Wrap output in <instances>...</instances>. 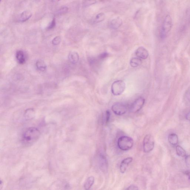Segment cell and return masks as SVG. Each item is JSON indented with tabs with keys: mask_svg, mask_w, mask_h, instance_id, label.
Masks as SVG:
<instances>
[{
	"mask_svg": "<svg viewBox=\"0 0 190 190\" xmlns=\"http://www.w3.org/2000/svg\"><path fill=\"white\" fill-rule=\"evenodd\" d=\"M41 132L38 128L30 127L23 132L21 137L22 143L26 146L31 145L39 139Z\"/></svg>",
	"mask_w": 190,
	"mask_h": 190,
	"instance_id": "6da1fadb",
	"label": "cell"
},
{
	"mask_svg": "<svg viewBox=\"0 0 190 190\" xmlns=\"http://www.w3.org/2000/svg\"><path fill=\"white\" fill-rule=\"evenodd\" d=\"M173 26L172 20L169 15H167L165 18L160 32V36L162 39L166 37L172 29Z\"/></svg>",
	"mask_w": 190,
	"mask_h": 190,
	"instance_id": "7a4b0ae2",
	"label": "cell"
},
{
	"mask_svg": "<svg viewBox=\"0 0 190 190\" xmlns=\"http://www.w3.org/2000/svg\"><path fill=\"white\" fill-rule=\"evenodd\" d=\"M134 141L132 138L127 136H121L117 141L119 148L123 151L130 149L133 146Z\"/></svg>",
	"mask_w": 190,
	"mask_h": 190,
	"instance_id": "3957f363",
	"label": "cell"
},
{
	"mask_svg": "<svg viewBox=\"0 0 190 190\" xmlns=\"http://www.w3.org/2000/svg\"><path fill=\"white\" fill-rule=\"evenodd\" d=\"M125 83L121 80L116 81L112 84L111 91L113 95L118 96L121 95L124 92L125 89Z\"/></svg>",
	"mask_w": 190,
	"mask_h": 190,
	"instance_id": "277c9868",
	"label": "cell"
},
{
	"mask_svg": "<svg viewBox=\"0 0 190 190\" xmlns=\"http://www.w3.org/2000/svg\"><path fill=\"white\" fill-rule=\"evenodd\" d=\"M154 140L152 136L150 134L146 135L143 140V151L146 153H149L154 149Z\"/></svg>",
	"mask_w": 190,
	"mask_h": 190,
	"instance_id": "5b68a950",
	"label": "cell"
},
{
	"mask_svg": "<svg viewBox=\"0 0 190 190\" xmlns=\"http://www.w3.org/2000/svg\"><path fill=\"white\" fill-rule=\"evenodd\" d=\"M112 111L115 114L118 116H121L125 114L127 111L126 105L121 102H116L112 106Z\"/></svg>",
	"mask_w": 190,
	"mask_h": 190,
	"instance_id": "8992f818",
	"label": "cell"
},
{
	"mask_svg": "<svg viewBox=\"0 0 190 190\" xmlns=\"http://www.w3.org/2000/svg\"><path fill=\"white\" fill-rule=\"evenodd\" d=\"M145 99L142 97H140L136 99L130 107V111L132 113H136L140 111L144 106Z\"/></svg>",
	"mask_w": 190,
	"mask_h": 190,
	"instance_id": "52a82bcc",
	"label": "cell"
},
{
	"mask_svg": "<svg viewBox=\"0 0 190 190\" xmlns=\"http://www.w3.org/2000/svg\"><path fill=\"white\" fill-rule=\"evenodd\" d=\"M137 57L142 60H145L148 58L149 53L148 50L143 46H140L137 49L135 52Z\"/></svg>",
	"mask_w": 190,
	"mask_h": 190,
	"instance_id": "ba28073f",
	"label": "cell"
},
{
	"mask_svg": "<svg viewBox=\"0 0 190 190\" xmlns=\"http://www.w3.org/2000/svg\"><path fill=\"white\" fill-rule=\"evenodd\" d=\"M123 20L121 18L117 17L115 18L111 21L110 27L113 29H117L122 25Z\"/></svg>",
	"mask_w": 190,
	"mask_h": 190,
	"instance_id": "9c48e42d",
	"label": "cell"
},
{
	"mask_svg": "<svg viewBox=\"0 0 190 190\" xmlns=\"http://www.w3.org/2000/svg\"><path fill=\"white\" fill-rule=\"evenodd\" d=\"M133 158L130 157L123 160L120 165V171L121 173H125L128 168V165L133 161Z\"/></svg>",
	"mask_w": 190,
	"mask_h": 190,
	"instance_id": "30bf717a",
	"label": "cell"
},
{
	"mask_svg": "<svg viewBox=\"0 0 190 190\" xmlns=\"http://www.w3.org/2000/svg\"><path fill=\"white\" fill-rule=\"evenodd\" d=\"M32 16V13L31 12L29 11H25L19 16L18 20L20 22H24L29 20Z\"/></svg>",
	"mask_w": 190,
	"mask_h": 190,
	"instance_id": "8fae6325",
	"label": "cell"
},
{
	"mask_svg": "<svg viewBox=\"0 0 190 190\" xmlns=\"http://www.w3.org/2000/svg\"><path fill=\"white\" fill-rule=\"evenodd\" d=\"M35 113L33 109H28L26 110L24 114V118L26 120H29L32 119L35 117Z\"/></svg>",
	"mask_w": 190,
	"mask_h": 190,
	"instance_id": "7c38bea8",
	"label": "cell"
},
{
	"mask_svg": "<svg viewBox=\"0 0 190 190\" xmlns=\"http://www.w3.org/2000/svg\"><path fill=\"white\" fill-rule=\"evenodd\" d=\"M16 57L18 62L20 64H24L26 61V58L24 52L19 50L16 53Z\"/></svg>",
	"mask_w": 190,
	"mask_h": 190,
	"instance_id": "4fadbf2b",
	"label": "cell"
},
{
	"mask_svg": "<svg viewBox=\"0 0 190 190\" xmlns=\"http://www.w3.org/2000/svg\"><path fill=\"white\" fill-rule=\"evenodd\" d=\"M99 159V164L101 170L106 171L107 169L108 162L106 157L104 156L101 155Z\"/></svg>",
	"mask_w": 190,
	"mask_h": 190,
	"instance_id": "5bb4252c",
	"label": "cell"
},
{
	"mask_svg": "<svg viewBox=\"0 0 190 190\" xmlns=\"http://www.w3.org/2000/svg\"><path fill=\"white\" fill-rule=\"evenodd\" d=\"M68 58L71 63L73 64H76L79 60V54L76 52H71L68 56Z\"/></svg>",
	"mask_w": 190,
	"mask_h": 190,
	"instance_id": "9a60e30c",
	"label": "cell"
},
{
	"mask_svg": "<svg viewBox=\"0 0 190 190\" xmlns=\"http://www.w3.org/2000/svg\"><path fill=\"white\" fill-rule=\"evenodd\" d=\"M168 141L172 145L176 146L179 142L178 136L176 134H170L168 136Z\"/></svg>",
	"mask_w": 190,
	"mask_h": 190,
	"instance_id": "2e32d148",
	"label": "cell"
},
{
	"mask_svg": "<svg viewBox=\"0 0 190 190\" xmlns=\"http://www.w3.org/2000/svg\"><path fill=\"white\" fill-rule=\"evenodd\" d=\"M94 182V176H90L86 180L84 184V188L86 190L90 189L92 186Z\"/></svg>",
	"mask_w": 190,
	"mask_h": 190,
	"instance_id": "e0dca14e",
	"label": "cell"
},
{
	"mask_svg": "<svg viewBox=\"0 0 190 190\" xmlns=\"http://www.w3.org/2000/svg\"><path fill=\"white\" fill-rule=\"evenodd\" d=\"M37 69L40 72H44L46 70V65L44 61L42 60H38L36 63Z\"/></svg>",
	"mask_w": 190,
	"mask_h": 190,
	"instance_id": "ac0fdd59",
	"label": "cell"
},
{
	"mask_svg": "<svg viewBox=\"0 0 190 190\" xmlns=\"http://www.w3.org/2000/svg\"><path fill=\"white\" fill-rule=\"evenodd\" d=\"M142 59H141L138 57L133 58L130 60V65L133 67H137L142 64Z\"/></svg>",
	"mask_w": 190,
	"mask_h": 190,
	"instance_id": "d6986e66",
	"label": "cell"
},
{
	"mask_svg": "<svg viewBox=\"0 0 190 190\" xmlns=\"http://www.w3.org/2000/svg\"><path fill=\"white\" fill-rule=\"evenodd\" d=\"M176 154L180 157H184L186 154L185 150L180 146H177L176 147Z\"/></svg>",
	"mask_w": 190,
	"mask_h": 190,
	"instance_id": "ffe728a7",
	"label": "cell"
},
{
	"mask_svg": "<svg viewBox=\"0 0 190 190\" xmlns=\"http://www.w3.org/2000/svg\"><path fill=\"white\" fill-rule=\"evenodd\" d=\"M106 18V16L104 13H101L97 15L94 19V22L95 23H98L103 21Z\"/></svg>",
	"mask_w": 190,
	"mask_h": 190,
	"instance_id": "44dd1931",
	"label": "cell"
},
{
	"mask_svg": "<svg viewBox=\"0 0 190 190\" xmlns=\"http://www.w3.org/2000/svg\"><path fill=\"white\" fill-rule=\"evenodd\" d=\"M96 3V0H83L82 6L84 8H87Z\"/></svg>",
	"mask_w": 190,
	"mask_h": 190,
	"instance_id": "7402d4cb",
	"label": "cell"
},
{
	"mask_svg": "<svg viewBox=\"0 0 190 190\" xmlns=\"http://www.w3.org/2000/svg\"><path fill=\"white\" fill-rule=\"evenodd\" d=\"M68 11V8L67 6H63L58 9L56 12V15H65L67 13Z\"/></svg>",
	"mask_w": 190,
	"mask_h": 190,
	"instance_id": "603a6c76",
	"label": "cell"
},
{
	"mask_svg": "<svg viewBox=\"0 0 190 190\" xmlns=\"http://www.w3.org/2000/svg\"><path fill=\"white\" fill-rule=\"evenodd\" d=\"M61 41V38L60 36H57L54 38L52 41L53 44L54 46H57L60 44Z\"/></svg>",
	"mask_w": 190,
	"mask_h": 190,
	"instance_id": "cb8c5ba5",
	"label": "cell"
},
{
	"mask_svg": "<svg viewBox=\"0 0 190 190\" xmlns=\"http://www.w3.org/2000/svg\"><path fill=\"white\" fill-rule=\"evenodd\" d=\"M56 25V20L55 18H53L51 22L49 24V25L46 28L48 30H51L54 29Z\"/></svg>",
	"mask_w": 190,
	"mask_h": 190,
	"instance_id": "d4e9b609",
	"label": "cell"
},
{
	"mask_svg": "<svg viewBox=\"0 0 190 190\" xmlns=\"http://www.w3.org/2000/svg\"><path fill=\"white\" fill-rule=\"evenodd\" d=\"M110 112L109 110H107L105 113L104 120L106 123H107L109 122L110 117Z\"/></svg>",
	"mask_w": 190,
	"mask_h": 190,
	"instance_id": "484cf974",
	"label": "cell"
},
{
	"mask_svg": "<svg viewBox=\"0 0 190 190\" xmlns=\"http://www.w3.org/2000/svg\"><path fill=\"white\" fill-rule=\"evenodd\" d=\"M185 162L187 166L190 167V155H188L185 157Z\"/></svg>",
	"mask_w": 190,
	"mask_h": 190,
	"instance_id": "4316f807",
	"label": "cell"
},
{
	"mask_svg": "<svg viewBox=\"0 0 190 190\" xmlns=\"http://www.w3.org/2000/svg\"><path fill=\"white\" fill-rule=\"evenodd\" d=\"M127 190H138L139 188H138V187L137 186H136L133 185H131L130 186H129L128 187V188L126 189Z\"/></svg>",
	"mask_w": 190,
	"mask_h": 190,
	"instance_id": "83f0119b",
	"label": "cell"
},
{
	"mask_svg": "<svg viewBox=\"0 0 190 190\" xmlns=\"http://www.w3.org/2000/svg\"><path fill=\"white\" fill-rule=\"evenodd\" d=\"M184 174L188 176L189 180L190 181V171H186L184 172Z\"/></svg>",
	"mask_w": 190,
	"mask_h": 190,
	"instance_id": "f1b7e54d",
	"label": "cell"
},
{
	"mask_svg": "<svg viewBox=\"0 0 190 190\" xmlns=\"http://www.w3.org/2000/svg\"><path fill=\"white\" fill-rule=\"evenodd\" d=\"M186 118L189 121H190V111L187 113L186 115Z\"/></svg>",
	"mask_w": 190,
	"mask_h": 190,
	"instance_id": "f546056e",
	"label": "cell"
},
{
	"mask_svg": "<svg viewBox=\"0 0 190 190\" xmlns=\"http://www.w3.org/2000/svg\"><path fill=\"white\" fill-rule=\"evenodd\" d=\"M187 98H188V100L190 102V92L188 94Z\"/></svg>",
	"mask_w": 190,
	"mask_h": 190,
	"instance_id": "4dcf8cb0",
	"label": "cell"
},
{
	"mask_svg": "<svg viewBox=\"0 0 190 190\" xmlns=\"http://www.w3.org/2000/svg\"><path fill=\"white\" fill-rule=\"evenodd\" d=\"M60 1V0H51L52 2H57Z\"/></svg>",
	"mask_w": 190,
	"mask_h": 190,
	"instance_id": "1f68e13d",
	"label": "cell"
},
{
	"mask_svg": "<svg viewBox=\"0 0 190 190\" xmlns=\"http://www.w3.org/2000/svg\"><path fill=\"white\" fill-rule=\"evenodd\" d=\"M2 0H0V1H1H1H2Z\"/></svg>",
	"mask_w": 190,
	"mask_h": 190,
	"instance_id": "d6a6232c",
	"label": "cell"
}]
</instances>
